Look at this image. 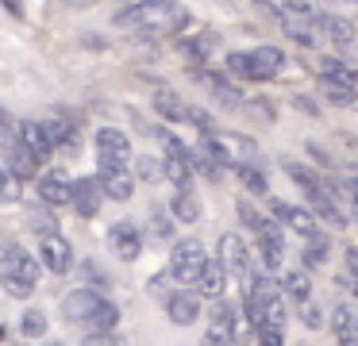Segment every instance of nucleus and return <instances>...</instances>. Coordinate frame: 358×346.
I'll return each mask as SVG.
<instances>
[{"label":"nucleus","instance_id":"nucleus-1","mask_svg":"<svg viewBox=\"0 0 358 346\" xmlns=\"http://www.w3.org/2000/svg\"><path fill=\"white\" fill-rule=\"evenodd\" d=\"M189 23V8L181 0H135L131 8L116 15L120 31H135V35H178Z\"/></svg>","mask_w":358,"mask_h":346},{"label":"nucleus","instance_id":"nucleus-2","mask_svg":"<svg viewBox=\"0 0 358 346\" xmlns=\"http://www.w3.org/2000/svg\"><path fill=\"white\" fill-rule=\"evenodd\" d=\"M62 315L70 323L85 331H116L120 323V308L108 296H101L96 289H73L62 296Z\"/></svg>","mask_w":358,"mask_h":346},{"label":"nucleus","instance_id":"nucleus-3","mask_svg":"<svg viewBox=\"0 0 358 346\" xmlns=\"http://www.w3.org/2000/svg\"><path fill=\"white\" fill-rule=\"evenodd\" d=\"M227 73L235 81H273L285 69V54L278 46H255V50H231L227 54Z\"/></svg>","mask_w":358,"mask_h":346},{"label":"nucleus","instance_id":"nucleus-4","mask_svg":"<svg viewBox=\"0 0 358 346\" xmlns=\"http://www.w3.org/2000/svg\"><path fill=\"white\" fill-rule=\"evenodd\" d=\"M0 284L4 292L16 300H27L39 284V261L24 250V246H8L4 258H0Z\"/></svg>","mask_w":358,"mask_h":346},{"label":"nucleus","instance_id":"nucleus-5","mask_svg":"<svg viewBox=\"0 0 358 346\" xmlns=\"http://www.w3.org/2000/svg\"><path fill=\"white\" fill-rule=\"evenodd\" d=\"M204 266H208V254H204V246L196 243V238H181V243H173L170 273H173L178 284H196V277L204 273Z\"/></svg>","mask_w":358,"mask_h":346},{"label":"nucleus","instance_id":"nucleus-6","mask_svg":"<svg viewBox=\"0 0 358 346\" xmlns=\"http://www.w3.org/2000/svg\"><path fill=\"white\" fill-rule=\"evenodd\" d=\"M243 343V327H239V308L220 300L212 308V323H208V335H204V346H235Z\"/></svg>","mask_w":358,"mask_h":346},{"label":"nucleus","instance_id":"nucleus-7","mask_svg":"<svg viewBox=\"0 0 358 346\" xmlns=\"http://www.w3.org/2000/svg\"><path fill=\"white\" fill-rule=\"evenodd\" d=\"M281 300V284L273 281L270 273H266V266H262V273H250L247 277V312H250V319H262V312L270 304H278Z\"/></svg>","mask_w":358,"mask_h":346},{"label":"nucleus","instance_id":"nucleus-8","mask_svg":"<svg viewBox=\"0 0 358 346\" xmlns=\"http://www.w3.org/2000/svg\"><path fill=\"white\" fill-rule=\"evenodd\" d=\"M216 261L224 266L227 277H235V281H247V277H250V250H247V243H243L239 235H224V238H220Z\"/></svg>","mask_w":358,"mask_h":346},{"label":"nucleus","instance_id":"nucleus-9","mask_svg":"<svg viewBox=\"0 0 358 346\" xmlns=\"http://www.w3.org/2000/svg\"><path fill=\"white\" fill-rule=\"evenodd\" d=\"M96 181L112 200H131L135 192V177L127 173V166H116V161H96Z\"/></svg>","mask_w":358,"mask_h":346},{"label":"nucleus","instance_id":"nucleus-10","mask_svg":"<svg viewBox=\"0 0 358 346\" xmlns=\"http://www.w3.org/2000/svg\"><path fill=\"white\" fill-rule=\"evenodd\" d=\"M270 212L278 215L281 227L296 231V235H304V238L320 235V223H316V215H312L308 208H296V204H289V200H270Z\"/></svg>","mask_w":358,"mask_h":346},{"label":"nucleus","instance_id":"nucleus-11","mask_svg":"<svg viewBox=\"0 0 358 346\" xmlns=\"http://www.w3.org/2000/svg\"><path fill=\"white\" fill-rule=\"evenodd\" d=\"M196 81L208 89V96L216 100L220 108H239L243 104V92H239V85H235V77L231 73H216V69H201L196 73Z\"/></svg>","mask_w":358,"mask_h":346},{"label":"nucleus","instance_id":"nucleus-12","mask_svg":"<svg viewBox=\"0 0 358 346\" xmlns=\"http://www.w3.org/2000/svg\"><path fill=\"white\" fill-rule=\"evenodd\" d=\"M39 258H43V266H47L50 273H66V269L73 266V250H70V243H66V238L58 235L55 227L39 235Z\"/></svg>","mask_w":358,"mask_h":346},{"label":"nucleus","instance_id":"nucleus-13","mask_svg":"<svg viewBox=\"0 0 358 346\" xmlns=\"http://www.w3.org/2000/svg\"><path fill=\"white\" fill-rule=\"evenodd\" d=\"M96 161L127 166V161H131V138H127L120 127H101L96 131Z\"/></svg>","mask_w":358,"mask_h":346},{"label":"nucleus","instance_id":"nucleus-14","mask_svg":"<svg viewBox=\"0 0 358 346\" xmlns=\"http://www.w3.org/2000/svg\"><path fill=\"white\" fill-rule=\"evenodd\" d=\"M108 246H112V254H116L120 261H135V258L143 254V235H139V227H135L131 219L116 223V227L108 231Z\"/></svg>","mask_w":358,"mask_h":346},{"label":"nucleus","instance_id":"nucleus-15","mask_svg":"<svg viewBox=\"0 0 358 346\" xmlns=\"http://www.w3.org/2000/svg\"><path fill=\"white\" fill-rule=\"evenodd\" d=\"M39 196L47 200L50 208H62L73 200V181L66 169H47V173H39Z\"/></svg>","mask_w":358,"mask_h":346},{"label":"nucleus","instance_id":"nucleus-16","mask_svg":"<svg viewBox=\"0 0 358 346\" xmlns=\"http://www.w3.org/2000/svg\"><path fill=\"white\" fill-rule=\"evenodd\" d=\"M101 200H104V189L96 177H81V181H73V200L70 204L78 208L81 219H93L96 212H101Z\"/></svg>","mask_w":358,"mask_h":346},{"label":"nucleus","instance_id":"nucleus-17","mask_svg":"<svg viewBox=\"0 0 358 346\" xmlns=\"http://www.w3.org/2000/svg\"><path fill=\"white\" fill-rule=\"evenodd\" d=\"M320 96H324L327 104H335V108H350V104H358V85L350 81V73L324 77V81H320Z\"/></svg>","mask_w":358,"mask_h":346},{"label":"nucleus","instance_id":"nucleus-18","mask_svg":"<svg viewBox=\"0 0 358 346\" xmlns=\"http://www.w3.org/2000/svg\"><path fill=\"white\" fill-rule=\"evenodd\" d=\"M258 258H262L266 269H278L281 258H285V238H281V231L273 223L258 231Z\"/></svg>","mask_w":358,"mask_h":346},{"label":"nucleus","instance_id":"nucleus-19","mask_svg":"<svg viewBox=\"0 0 358 346\" xmlns=\"http://www.w3.org/2000/svg\"><path fill=\"white\" fill-rule=\"evenodd\" d=\"M166 315H170L178 327H189V323L201 319V300H196V292H178V296L166 300Z\"/></svg>","mask_w":358,"mask_h":346},{"label":"nucleus","instance_id":"nucleus-20","mask_svg":"<svg viewBox=\"0 0 358 346\" xmlns=\"http://www.w3.org/2000/svg\"><path fill=\"white\" fill-rule=\"evenodd\" d=\"M331 335L339 338V346H358V312L347 304L331 308Z\"/></svg>","mask_w":358,"mask_h":346},{"label":"nucleus","instance_id":"nucleus-21","mask_svg":"<svg viewBox=\"0 0 358 346\" xmlns=\"http://www.w3.org/2000/svg\"><path fill=\"white\" fill-rule=\"evenodd\" d=\"M20 143H24L27 150H31L35 158H39V161L55 154V143H50L47 123H20Z\"/></svg>","mask_w":358,"mask_h":346},{"label":"nucleus","instance_id":"nucleus-22","mask_svg":"<svg viewBox=\"0 0 358 346\" xmlns=\"http://www.w3.org/2000/svg\"><path fill=\"white\" fill-rule=\"evenodd\" d=\"M189 108H193V104H185V100H181L178 92H170V89H158L155 92V112L162 115V120H170V123L189 120Z\"/></svg>","mask_w":358,"mask_h":346},{"label":"nucleus","instance_id":"nucleus-23","mask_svg":"<svg viewBox=\"0 0 358 346\" xmlns=\"http://www.w3.org/2000/svg\"><path fill=\"white\" fill-rule=\"evenodd\" d=\"M320 35L327 38V43H355V35H358V27L350 20H343V15H324L320 12Z\"/></svg>","mask_w":358,"mask_h":346},{"label":"nucleus","instance_id":"nucleus-24","mask_svg":"<svg viewBox=\"0 0 358 346\" xmlns=\"http://www.w3.org/2000/svg\"><path fill=\"white\" fill-rule=\"evenodd\" d=\"M278 284H281V296L293 300V304H304V300L312 296V277L304 273V269H289Z\"/></svg>","mask_w":358,"mask_h":346},{"label":"nucleus","instance_id":"nucleus-25","mask_svg":"<svg viewBox=\"0 0 358 346\" xmlns=\"http://www.w3.org/2000/svg\"><path fill=\"white\" fill-rule=\"evenodd\" d=\"M8 169L20 177V181H24V177H35V173H39V158H35V154L16 138V143H8Z\"/></svg>","mask_w":358,"mask_h":346},{"label":"nucleus","instance_id":"nucleus-26","mask_svg":"<svg viewBox=\"0 0 358 346\" xmlns=\"http://www.w3.org/2000/svg\"><path fill=\"white\" fill-rule=\"evenodd\" d=\"M193 289L201 292V296H224V289H227V273H224V266L208 258V266H204V273H201V277H196Z\"/></svg>","mask_w":358,"mask_h":346},{"label":"nucleus","instance_id":"nucleus-27","mask_svg":"<svg viewBox=\"0 0 358 346\" xmlns=\"http://www.w3.org/2000/svg\"><path fill=\"white\" fill-rule=\"evenodd\" d=\"M170 212H173L178 223H196L201 219V200L193 196V189H178L173 200H170Z\"/></svg>","mask_w":358,"mask_h":346},{"label":"nucleus","instance_id":"nucleus-28","mask_svg":"<svg viewBox=\"0 0 358 346\" xmlns=\"http://www.w3.org/2000/svg\"><path fill=\"white\" fill-rule=\"evenodd\" d=\"M47 131H50V143H55V150H62V154H73V150L81 146L78 127H73V123H66V120H50Z\"/></svg>","mask_w":358,"mask_h":346},{"label":"nucleus","instance_id":"nucleus-29","mask_svg":"<svg viewBox=\"0 0 358 346\" xmlns=\"http://www.w3.org/2000/svg\"><path fill=\"white\" fill-rule=\"evenodd\" d=\"M281 169H285V173L293 177L296 185H301V189H304V196H312V192H320V189H324V181H320V173H312V169H308V166H301V161L285 158V161H281Z\"/></svg>","mask_w":358,"mask_h":346},{"label":"nucleus","instance_id":"nucleus-30","mask_svg":"<svg viewBox=\"0 0 358 346\" xmlns=\"http://www.w3.org/2000/svg\"><path fill=\"white\" fill-rule=\"evenodd\" d=\"M235 173H239V181L247 185L255 196H266V173L255 166V161H235Z\"/></svg>","mask_w":358,"mask_h":346},{"label":"nucleus","instance_id":"nucleus-31","mask_svg":"<svg viewBox=\"0 0 358 346\" xmlns=\"http://www.w3.org/2000/svg\"><path fill=\"white\" fill-rule=\"evenodd\" d=\"M327 254H331V243L324 235H312L308 246H304V266L316 269V266H327Z\"/></svg>","mask_w":358,"mask_h":346},{"label":"nucleus","instance_id":"nucleus-32","mask_svg":"<svg viewBox=\"0 0 358 346\" xmlns=\"http://www.w3.org/2000/svg\"><path fill=\"white\" fill-rule=\"evenodd\" d=\"M220 143L227 146V154H231L235 161H247L250 154H258V146L250 143V138H243V135H220Z\"/></svg>","mask_w":358,"mask_h":346},{"label":"nucleus","instance_id":"nucleus-33","mask_svg":"<svg viewBox=\"0 0 358 346\" xmlns=\"http://www.w3.org/2000/svg\"><path fill=\"white\" fill-rule=\"evenodd\" d=\"M20 192H24V185H20V177L12 173V169L0 166V204H16Z\"/></svg>","mask_w":358,"mask_h":346},{"label":"nucleus","instance_id":"nucleus-34","mask_svg":"<svg viewBox=\"0 0 358 346\" xmlns=\"http://www.w3.org/2000/svg\"><path fill=\"white\" fill-rule=\"evenodd\" d=\"M20 331H24V338H43L47 335V315L43 312H24V323H20Z\"/></svg>","mask_w":358,"mask_h":346},{"label":"nucleus","instance_id":"nucleus-35","mask_svg":"<svg viewBox=\"0 0 358 346\" xmlns=\"http://www.w3.org/2000/svg\"><path fill=\"white\" fill-rule=\"evenodd\" d=\"M239 219L247 223V227L255 231V235H258V231H262V227H270V219H266V215L258 212V208L250 204V200H239Z\"/></svg>","mask_w":358,"mask_h":346},{"label":"nucleus","instance_id":"nucleus-36","mask_svg":"<svg viewBox=\"0 0 358 346\" xmlns=\"http://www.w3.org/2000/svg\"><path fill=\"white\" fill-rule=\"evenodd\" d=\"M339 192L343 196H350L358 204V166H347L343 169V185H339Z\"/></svg>","mask_w":358,"mask_h":346},{"label":"nucleus","instance_id":"nucleus-37","mask_svg":"<svg viewBox=\"0 0 358 346\" xmlns=\"http://www.w3.org/2000/svg\"><path fill=\"white\" fill-rule=\"evenodd\" d=\"M258 343L262 346H285V327H258Z\"/></svg>","mask_w":358,"mask_h":346},{"label":"nucleus","instance_id":"nucleus-38","mask_svg":"<svg viewBox=\"0 0 358 346\" xmlns=\"http://www.w3.org/2000/svg\"><path fill=\"white\" fill-rule=\"evenodd\" d=\"M81 346H120V338L112 335V331H89V335L81 338Z\"/></svg>","mask_w":358,"mask_h":346},{"label":"nucleus","instance_id":"nucleus-39","mask_svg":"<svg viewBox=\"0 0 358 346\" xmlns=\"http://www.w3.org/2000/svg\"><path fill=\"white\" fill-rule=\"evenodd\" d=\"M212 46H216V35H196L193 43H189V54H193V58H208Z\"/></svg>","mask_w":358,"mask_h":346},{"label":"nucleus","instance_id":"nucleus-40","mask_svg":"<svg viewBox=\"0 0 358 346\" xmlns=\"http://www.w3.org/2000/svg\"><path fill=\"white\" fill-rule=\"evenodd\" d=\"M296 308H301V319L308 323V327H320V323H324V315H320V308H316V304H312V296L304 300V304H296Z\"/></svg>","mask_w":358,"mask_h":346},{"label":"nucleus","instance_id":"nucleus-41","mask_svg":"<svg viewBox=\"0 0 358 346\" xmlns=\"http://www.w3.org/2000/svg\"><path fill=\"white\" fill-rule=\"evenodd\" d=\"M347 266H350V273H358V250H347Z\"/></svg>","mask_w":358,"mask_h":346},{"label":"nucleus","instance_id":"nucleus-42","mask_svg":"<svg viewBox=\"0 0 358 346\" xmlns=\"http://www.w3.org/2000/svg\"><path fill=\"white\" fill-rule=\"evenodd\" d=\"M0 127H8V115H4V112H0Z\"/></svg>","mask_w":358,"mask_h":346},{"label":"nucleus","instance_id":"nucleus-43","mask_svg":"<svg viewBox=\"0 0 358 346\" xmlns=\"http://www.w3.org/2000/svg\"><path fill=\"white\" fill-rule=\"evenodd\" d=\"M0 335H4V327H0Z\"/></svg>","mask_w":358,"mask_h":346},{"label":"nucleus","instance_id":"nucleus-44","mask_svg":"<svg viewBox=\"0 0 358 346\" xmlns=\"http://www.w3.org/2000/svg\"><path fill=\"white\" fill-rule=\"evenodd\" d=\"M355 289H358V284H355Z\"/></svg>","mask_w":358,"mask_h":346}]
</instances>
